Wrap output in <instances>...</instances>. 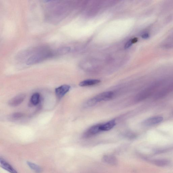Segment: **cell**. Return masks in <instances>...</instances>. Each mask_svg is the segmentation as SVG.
Wrapping results in <instances>:
<instances>
[{"label":"cell","instance_id":"obj_20","mask_svg":"<svg viewBox=\"0 0 173 173\" xmlns=\"http://www.w3.org/2000/svg\"><path fill=\"white\" fill-rule=\"evenodd\" d=\"M150 37V35L147 33L144 34L142 35V37L144 39H147Z\"/></svg>","mask_w":173,"mask_h":173},{"label":"cell","instance_id":"obj_3","mask_svg":"<svg viewBox=\"0 0 173 173\" xmlns=\"http://www.w3.org/2000/svg\"><path fill=\"white\" fill-rule=\"evenodd\" d=\"M114 96V93L112 91H107L102 93L88 100L85 104L87 107H92L98 102L110 100Z\"/></svg>","mask_w":173,"mask_h":173},{"label":"cell","instance_id":"obj_9","mask_svg":"<svg viewBox=\"0 0 173 173\" xmlns=\"http://www.w3.org/2000/svg\"><path fill=\"white\" fill-rule=\"evenodd\" d=\"M26 97L25 94H23L18 95L9 101V104L11 107L17 106L22 103Z\"/></svg>","mask_w":173,"mask_h":173},{"label":"cell","instance_id":"obj_18","mask_svg":"<svg viewBox=\"0 0 173 173\" xmlns=\"http://www.w3.org/2000/svg\"><path fill=\"white\" fill-rule=\"evenodd\" d=\"M23 116V114L22 113H17L12 115V118L13 119H17L22 117Z\"/></svg>","mask_w":173,"mask_h":173},{"label":"cell","instance_id":"obj_17","mask_svg":"<svg viewBox=\"0 0 173 173\" xmlns=\"http://www.w3.org/2000/svg\"><path fill=\"white\" fill-rule=\"evenodd\" d=\"M27 164L33 171L37 173H40L41 171V168L37 165L30 162H27Z\"/></svg>","mask_w":173,"mask_h":173},{"label":"cell","instance_id":"obj_10","mask_svg":"<svg viewBox=\"0 0 173 173\" xmlns=\"http://www.w3.org/2000/svg\"><path fill=\"white\" fill-rule=\"evenodd\" d=\"M0 163L1 167L10 173H18L15 169L3 158L1 157L0 158Z\"/></svg>","mask_w":173,"mask_h":173},{"label":"cell","instance_id":"obj_8","mask_svg":"<svg viewBox=\"0 0 173 173\" xmlns=\"http://www.w3.org/2000/svg\"><path fill=\"white\" fill-rule=\"evenodd\" d=\"M70 88V87L67 84H64L56 88L55 89V93L56 97L59 99L62 98L68 92Z\"/></svg>","mask_w":173,"mask_h":173},{"label":"cell","instance_id":"obj_13","mask_svg":"<svg viewBox=\"0 0 173 173\" xmlns=\"http://www.w3.org/2000/svg\"><path fill=\"white\" fill-rule=\"evenodd\" d=\"M102 160L105 163L113 165H117L118 162L117 159L111 155H105L102 158Z\"/></svg>","mask_w":173,"mask_h":173},{"label":"cell","instance_id":"obj_5","mask_svg":"<svg viewBox=\"0 0 173 173\" xmlns=\"http://www.w3.org/2000/svg\"><path fill=\"white\" fill-rule=\"evenodd\" d=\"M173 91V82L168 84L161 89L155 93L154 96V100H159L167 96Z\"/></svg>","mask_w":173,"mask_h":173},{"label":"cell","instance_id":"obj_6","mask_svg":"<svg viewBox=\"0 0 173 173\" xmlns=\"http://www.w3.org/2000/svg\"><path fill=\"white\" fill-rule=\"evenodd\" d=\"M163 117L160 116H155L148 118L143 122V125L151 126L157 125L163 121Z\"/></svg>","mask_w":173,"mask_h":173},{"label":"cell","instance_id":"obj_1","mask_svg":"<svg viewBox=\"0 0 173 173\" xmlns=\"http://www.w3.org/2000/svg\"><path fill=\"white\" fill-rule=\"evenodd\" d=\"M54 56V51L47 48L38 49L27 59L26 64L27 65L36 64Z\"/></svg>","mask_w":173,"mask_h":173},{"label":"cell","instance_id":"obj_15","mask_svg":"<svg viewBox=\"0 0 173 173\" xmlns=\"http://www.w3.org/2000/svg\"><path fill=\"white\" fill-rule=\"evenodd\" d=\"M70 51L71 48L69 47H60L54 51L55 55H62L68 53Z\"/></svg>","mask_w":173,"mask_h":173},{"label":"cell","instance_id":"obj_7","mask_svg":"<svg viewBox=\"0 0 173 173\" xmlns=\"http://www.w3.org/2000/svg\"><path fill=\"white\" fill-rule=\"evenodd\" d=\"M100 126L101 124H98L91 126L84 132L83 137L84 138H88L101 132Z\"/></svg>","mask_w":173,"mask_h":173},{"label":"cell","instance_id":"obj_21","mask_svg":"<svg viewBox=\"0 0 173 173\" xmlns=\"http://www.w3.org/2000/svg\"></svg>","mask_w":173,"mask_h":173},{"label":"cell","instance_id":"obj_14","mask_svg":"<svg viewBox=\"0 0 173 173\" xmlns=\"http://www.w3.org/2000/svg\"><path fill=\"white\" fill-rule=\"evenodd\" d=\"M100 82V80H87L82 81L80 83L79 85L81 87L93 86L99 83Z\"/></svg>","mask_w":173,"mask_h":173},{"label":"cell","instance_id":"obj_4","mask_svg":"<svg viewBox=\"0 0 173 173\" xmlns=\"http://www.w3.org/2000/svg\"><path fill=\"white\" fill-rule=\"evenodd\" d=\"M56 6H53V8H51L50 11L51 13L49 14L51 16H49L50 18H52L51 19H57L59 20L62 19L64 17V3H55Z\"/></svg>","mask_w":173,"mask_h":173},{"label":"cell","instance_id":"obj_2","mask_svg":"<svg viewBox=\"0 0 173 173\" xmlns=\"http://www.w3.org/2000/svg\"><path fill=\"white\" fill-rule=\"evenodd\" d=\"M163 83L161 81L155 82L146 88L137 95L136 100L137 101H143L149 97L156 92Z\"/></svg>","mask_w":173,"mask_h":173},{"label":"cell","instance_id":"obj_12","mask_svg":"<svg viewBox=\"0 0 173 173\" xmlns=\"http://www.w3.org/2000/svg\"><path fill=\"white\" fill-rule=\"evenodd\" d=\"M151 162L154 165L160 167H165L170 165V161L166 159H156L151 160Z\"/></svg>","mask_w":173,"mask_h":173},{"label":"cell","instance_id":"obj_16","mask_svg":"<svg viewBox=\"0 0 173 173\" xmlns=\"http://www.w3.org/2000/svg\"><path fill=\"white\" fill-rule=\"evenodd\" d=\"M40 95L38 93H34L31 98L30 103L33 105L36 106L39 104L40 99Z\"/></svg>","mask_w":173,"mask_h":173},{"label":"cell","instance_id":"obj_11","mask_svg":"<svg viewBox=\"0 0 173 173\" xmlns=\"http://www.w3.org/2000/svg\"><path fill=\"white\" fill-rule=\"evenodd\" d=\"M116 124L115 120H111L104 124H101L100 129L101 131H108L113 128Z\"/></svg>","mask_w":173,"mask_h":173},{"label":"cell","instance_id":"obj_19","mask_svg":"<svg viewBox=\"0 0 173 173\" xmlns=\"http://www.w3.org/2000/svg\"><path fill=\"white\" fill-rule=\"evenodd\" d=\"M133 44L132 39L130 40L126 43L125 45V48L127 49L129 48L131 46V45Z\"/></svg>","mask_w":173,"mask_h":173}]
</instances>
